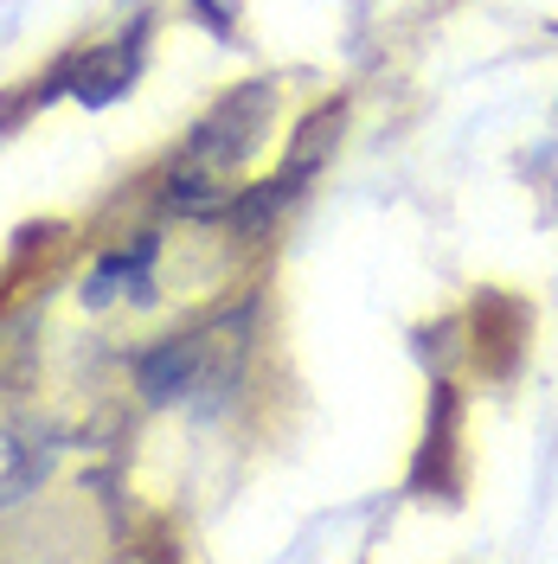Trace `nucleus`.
<instances>
[{"label":"nucleus","mask_w":558,"mask_h":564,"mask_svg":"<svg viewBox=\"0 0 558 564\" xmlns=\"http://www.w3.org/2000/svg\"><path fill=\"white\" fill-rule=\"evenodd\" d=\"M270 84H245V90H232L225 104L212 109L206 122L186 135V148L174 154V167H168V206L174 212H206L225 199V180L238 174L250 161V148L264 141L270 129Z\"/></svg>","instance_id":"1"},{"label":"nucleus","mask_w":558,"mask_h":564,"mask_svg":"<svg viewBox=\"0 0 558 564\" xmlns=\"http://www.w3.org/2000/svg\"><path fill=\"white\" fill-rule=\"evenodd\" d=\"M218 334H225V327H206V334H180V340H168V347H154L148 359H141V391H148L154 404H168V398H180V391L206 386L212 372H232V366H212V347H218Z\"/></svg>","instance_id":"2"},{"label":"nucleus","mask_w":558,"mask_h":564,"mask_svg":"<svg viewBox=\"0 0 558 564\" xmlns=\"http://www.w3.org/2000/svg\"><path fill=\"white\" fill-rule=\"evenodd\" d=\"M141 45H148V26H129V39H116L104 52H77L65 70V84L77 90V104H109V97H122L129 84H136L141 70Z\"/></svg>","instance_id":"3"},{"label":"nucleus","mask_w":558,"mask_h":564,"mask_svg":"<svg viewBox=\"0 0 558 564\" xmlns=\"http://www.w3.org/2000/svg\"><path fill=\"white\" fill-rule=\"evenodd\" d=\"M341 116H347V104H321L296 129V141H289V161H282V186H302V180H314L321 174V161L334 154V141H341Z\"/></svg>","instance_id":"4"},{"label":"nucleus","mask_w":558,"mask_h":564,"mask_svg":"<svg viewBox=\"0 0 558 564\" xmlns=\"http://www.w3.org/2000/svg\"><path fill=\"white\" fill-rule=\"evenodd\" d=\"M39 481V443L20 423L0 417V500H20Z\"/></svg>","instance_id":"5"}]
</instances>
